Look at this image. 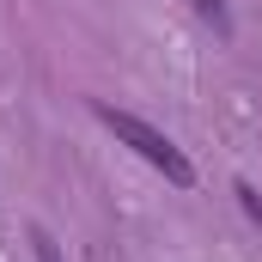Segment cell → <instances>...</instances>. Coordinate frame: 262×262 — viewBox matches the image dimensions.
I'll use <instances>...</instances> for the list:
<instances>
[{"label":"cell","mask_w":262,"mask_h":262,"mask_svg":"<svg viewBox=\"0 0 262 262\" xmlns=\"http://www.w3.org/2000/svg\"><path fill=\"white\" fill-rule=\"evenodd\" d=\"M98 122H104L110 134H116L122 146H134V152H140V159H146L152 171H165V177H171L177 189H189V183H195V165H189V159L177 152V140H171V134H159L152 122H140L134 110H116V104H98Z\"/></svg>","instance_id":"cell-1"},{"label":"cell","mask_w":262,"mask_h":262,"mask_svg":"<svg viewBox=\"0 0 262 262\" xmlns=\"http://www.w3.org/2000/svg\"><path fill=\"white\" fill-rule=\"evenodd\" d=\"M31 244H37V262H61V256H55V238H49L43 226H31Z\"/></svg>","instance_id":"cell-2"},{"label":"cell","mask_w":262,"mask_h":262,"mask_svg":"<svg viewBox=\"0 0 262 262\" xmlns=\"http://www.w3.org/2000/svg\"><path fill=\"white\" fill-rule=\"evenodd\" d=\"M238 201H244V213H250V220H256V226H262V195H256V189H250V183H238Z\"/></svg>","instance_id":"cell-3"}]
</instances>
